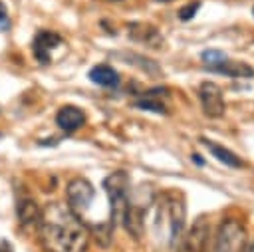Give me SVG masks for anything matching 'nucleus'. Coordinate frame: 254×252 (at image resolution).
<instances>
[{
  "instance_id": "f257e3e1",
  "label": "nucleus",
  "mask_w": 254,
  "mask_h": 252,
  "mask_svg": "<svg viewBox=\"0 0 254 252\" xmlns=\"http://www.w3.org/2000/svg\"><path fill=\"white\" fill-rule=\"evenodd\" d=\"M38 236L46 252H85L87 224L64 202H48L38 220Z\"/></svg>"
},
{
  "instance_id": "f03ea898",
  "label": "nucleus",
  "mask_w": 254,
  "mask_h": 252,
  "mask_svg": "<svg viewBox=\"0 0 254 252\" xmlns=\"http://www.w3.org/2000/svg\"><path fill=\"white\" fill-rule=\"evenodd\" d=\"M151 242L155 252H177L185 234V200L181 194L163 192L151 206Z\"/></svg>"
},
{
  "instance_id": "7ed1b4c3",
  "label": "nucleus",
  "mask_w": 254,
  "mask_h": 252,
  "mask_svg": "<svg viewBox=\"0 0 254 252\" xmlns=\"http://www.w3.org/2000/svg\"><path fill=\"white\" fill-rule=\"evenodd\" d=\"M248 244L246 226L236 218H226L216 228L214 236L208 238L206 252H242Z\"/></svg>"
},
{
  "instance_id": "20e7f679",
  "label": "nucleus",
  "mask_w": 254,
  "mask_h": 252,
  "mask_svg": "<svg viewBox=\"0 0 254 252\" xmlns=\"http://www.w3.org/2000/svg\"><path fill=\"white\" fill-rule=\"evenodd\" d=\"M103 189L109 198V218L113 222L119 220L127 200H129V175L125 171H115L103 181Z\"/></svg>"
},
{
  "instance_id": "39448f33",
  "label": "nucleus",
  "mask_w": 254,
  "mask_h": 252,
  "mask_svg": "<svg viewBox=\"0 0 254 252\" xmlns=\"http://www.w3.org/2000/svg\"><path fill=\"white\" fill-rule=\"evenodd\" d=\"M65 198H67V206L83 220V214L89 210L93 198H95V189L87 179L75 177L67 183L65 189Z\"/></svg>"
},
{
  "instance_id": "423d86ee",
  "label": "nucleus",
  "mask_w": 254,
  "mask_h": 252,
  "mask_svg": "<svg viewBox=\"0 0 254 252\" xmlns=\"http://www.w3.org/2000/svg\"><path fill=\"white\" fill-rule=\"evenodd\" d=\"M208 238H210V226L204 218H198L190 226V230L183 234L177 252H206Z\"/></svg>"
},
{
  "instance_id": "0eeeda50",
  "label": "nucleus",
  "mask_w": 254,
  "mask_h": 252,
  "mask_svg": "<svg viewBox=\"0 0 254 252\" xmlns=\"http://www.w3.org/2000/svg\"><path fill=\"white\" fill-rule=\"evenodd\" d=\"M198 97H200V105L204 115L216 119L224 115V97H222V89L214 83V81H202L198 87Z\"/></svg>"
},
{
  "instance_id": "6e6552de",
  "label": "nucleus",
  "mask_w": 254,
  "mask_h": 252,
  "mask_svg": "<svg viewBox=\"0 0 254 252\" xmlns=\"http://www.w3.org/2000/svg\"><path fill=\"white\" fill-rule=\"evenodd\" d=\"M60 44H62V38H60L56 32L42 30V32H38L36 38H34L32 52H34V56H36V60H38L40 63H50V52L56 50Z\"/></svg>"
},
{
  "instance_id": "1a4fd4ad",
  "label": "nucleus",
  "mask_w": 254,
  "mask_h": 252,
  "mask_svg": "<svg viewBox=\"0 0 254 252\" xmlns=\"http://www.w3.org/2000/svg\"><path fill=\"white\" fill-rule=\"evenodd\" d=\"M56 123H58V127H60L62 131L73 133V131H77V129L85 123V115H83V111H81L79 107H75V105H64V107H60V111L56 113Z\"/></svg>"
},
{
  "instance_id": "9d476101",
  "label": "nucleus",
  "mask_w": 254,
  "mask_h": 252,
  "mask_svg": "<svg viewBox=\"0 0 254 252\" xmlns=\"http://www.w3.org/2000/svg\"><path fill=\"white\" fill-rule=\"evenodd\" d=\"M129 36L135 40V42H143L151 48H159L161 46V34L157 32L155 26L151 24H145V22H133L129 24Z\"/></svg>"
},
{
  "instance_id": "9b49d317",
  "label": "nucleus",
  "mask_w": 254,
  "mask_h": 252,
  "mask_svg": "<svg viewBox=\"0 0 254 252\" xmlns=\"http://www.w3.org/2000/svg\"><path fill=\"white\" fill-rule=\"evenodd\" d=\"M89 79L101 87H117L119 85V73L107 63L93 65L89 69Z\"/></svg>"
},
{
  "instance_id": "f8f14e48",
  "label": "nucleus",
  "mask_w": 254,
  "mask_h": 252,
  "mask_svg": "<svg viewBox=\"0 0 254 252\" xmlns=\"http://www.w3.org/2000/svg\"><path fill=\"white\" fill-rule=\"evenodd\" d=\"M40 212H42V208L38 206V202L34 198H20L16 204V214H18V220L22 226L38 224Z\"/></svg>"
},
{
  "instance_id": "ddd939ff",
  "label": "nucleus",
  "mask_w": 254,
  "mask_h": 252,
  "mask_svg": "<svg viewBox=\"0 0 254 252\" xmlns=\"http://www.w3.org/2000/svg\"><path fill=\"white\" fill-rule=\"evenodd\" d=\"M212 71H218V73H224L228 77H252L254 75V67L248 65L246 62H236V60H224L220 62Z\"/></svg>"
},
{
  "instance_id": "4468645a",
  "label": "nucleus",
  "mask_w": 254,
  "mask_h": 252,
  "mask_svg": "<svg viewBox=\"0 0 254 252\" xmlns=\"http://www.w3.org/2000/svg\"><path fill=\"white\" fill-rule=\"evenodd\" d=\"M200 141H202V145L212 153V157H216L220 163H224V165H228V167H234V169L244 167V163L240 161V157H236L230 149H226V147H222V145H218V143H214V141H210V139H200Z\"/></svg>"
},
{
  "instance_id": "2eb2a0df",
  "label": "nucleus",
  "mask_w": 254,
  "mask_h": 252,
  "mask_svg": "<svg viewBox=\"0 0 254 252\" xmlns=\"http://www.w3.org/2000/svg\"><path fill=\"white\" fill-rule=\"evenodd\" d=\"M119 56H121V58H125V60H127V63L137 65L139 69L147 71L149 75H159V73H161L159 65H157L153 60H147V58H143V56H139V54H119Z\"/></svg>"
},
{
  "instance_id": "dca6fc26",
  "label": "nucleus",
  "mask_w": 254,
  "mask_h": 252,
  "mask_svg": "<svg viewBox=\"0 0 254 252\" xmlns=\"http://www.w3.org/2000/svg\"><path fill=\"white\" fill-rule=\"evenodd\" d=\"M202 63H204V67H208L210 71L220 63V62H224L226 60V56L220 52V50H204L202 52Z\"/></svg>"
},
{
  "instance_id": "f3484780",
  "label": "nucleus",
  "mask_w": 254,
  "mask_h": 252,
  "mask_svg": "<svg viewBox=\"0 0 254 252\" xmlns=\"http://www.w3.org/2000/svg\"><path fill=\"white\" fill-rule=\"evenodd\" d=\"M135 107H139V109H147V111H155V113H167L165 105H163L161 101L153 99V97L147 95V93H145L143 99H137V101H135Z\"/></svg>"
},
{
  "instance_id": "a211bd4d",
  "label": "nucleus",
  "mask_w": 254,
  "mask_h": 252,
  "mask_svg": "<svg viewBox=\"0 0 254 252\" xmlns=\"http://www.w3.org/2000/svg\"><path fill=\"white\" fill-rule=\"evenodd\" d=\"M198 8H200V2H198V0H196V2H189V4H185V6L179 10V18H181L183 22H187V20L194 18V14H196Z\"/></svg>"
},
{
  "instance_id": "6ab92c4d",
  "label": "nucleus",
  "mask_w": 254,
  "mask_h": 252,
  "mask_svg": "<svg viewBox=\"0 0 254 252\" xmlns=\"http://www.w3.org/2000/svg\"><path fill=\"white\" fill-rule=\"evenodd\" d=\"M8 26H10L8 10H6V6H4V4H2V0H0V32H6V30H8Z\"/></svg>"
},
{
  "instance_id": "aec40b11",
  "label": "nucleus",
  "mask_w": 254,
  "mask_h": 252,
  "mask_svg": "<svg viewBox=\"0 0 254 252\" xmlns=\"http://www.w3.org/2000/svg\"><path fill=\"white\" fill-rule=\"evenodd\" d=\"M192 159H194V163H196V165H204V161L200 159V155H196V153H194V155H192Z\"/></svg>"
},
{
  "instance_id": "412c9836",
  "label": "nucleus",
  "mask_w": 254,
  "mask_h": 252,
  "mask_svg": "<svg viewBox=\"0 0 254 252\" xmlns=\"http://www.w3.org/2000/svg\"><path fill=\"white\" fill-rule=\"evenodd\" d=\"M242 252H254V242H252V244H246V248H244Z\"/></svg>"
},
{
  "instance_id": "4be33fe9",
  "label": "nucleus",
  "mask_w": 254,
  "mask_h": 252,
  "mask_svg": "<svg viewBox=\"0 0 254 252\" xmlns=\"http://www.w3.org/2000/svg\"><path fill=\"white\" fill-rule=\"evenodd\" d=\"M105 2H121V0H105Z\"/></svg>"
},
{
  "instance_id": "5701e85b",
  "label": "nucleus",
  "mask_w": 254,
  "mask_h": 252,
  "mask_svg": "<svg viewBox=\"0 0 254 252\" xmlns=\"http://www.w3.org/2000/svg\"><path fill=\"white\" fill-rule=\"evenodd\" d=\"M157 2H171V0H157Z\"/></svg>"
},
{
  "instance_id": "b1692460",
  "label": "nucleus",
  "mask_w": 254,
  "mask_h": 252,
  "mask_svg": "<svg viewBox=\"0 0 254 252\" xmlns=\"http://www.w3.org/2000/svg\"><path fill=\"white\" fill-rule=\"evenodd\" d=\"M252 14H254V6H252Z\"/></svg>"
}]
</instances>
